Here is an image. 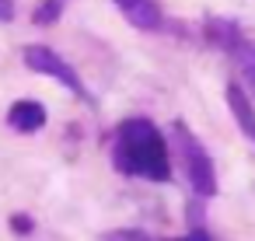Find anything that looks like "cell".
I'll return each mask as SVG.
<instances>
[{
  "label": "cell",
  "instance_id": "6da1fadb",
  "mask_svg": "<svg viewBox=\"0 0 255 241\" xmlns=\"http://www.w3.org/2000/svg\"><path fill=\"white\" fill-rule=\"evenodd\" d=\"M112 168L129 178H147V182H171V154L168 140L150 119H123L116 126L112 140Z\"/></svg>",
  "mask_w": 255,
  "mask_h": 241
},
{
  "label": "cell",
  "instance_id": "7a4b0ae2",
  "mask_svg": "<svg viewBox=\"0 0 255 241\" xmlns=\"http://www.w3.org/2000/svg\"><path fill=\"white\" fill-rule=\"evenodd\" d=\"M168 140H171V150H168V154L178 161V168H182V175L189 178L192 192L203 196V199L217 196V168H213L206 147L192 136V129H189L185 122H175Z\"/></svg>",
  "mask_w": 255,
  "mask_h": 241
},
{
  "label": "cell",
  "instance_id": "3957f363",
  "mask_svg": "<svg viewBox=\"0 0 255 241\" xmlns=\"http://www.w3.org/2000/svg\"><path fill=\"white\" fill-rule=\"evenodd\" d=\"M206 35H210V42H213L217 49H224V53L238 63V70L245 74V81H248L252 91H255V42H252L234 21H220V18H213V21L206 25Z\"/></svg>",
  "mask_w": 255,
  "mask_h": 241
},
{
  "label": "cell",
  "instance_id": "277c9868",
  "mask_svg": "<svg viewBox=\"0 0 255 241\" xmlns=\"http://www.w3.org/2000/svg\"><path fill=\"white\" fill-rule=\"evenodd\" d=\"M21 60H25V67L32 70V74H46V77H53L56 84H63L67 91H74V95H88L84 91V81H81V74L60 56V53H53L49 46H25V53H21Z\"/></svg>",
  "mask_w": 255,
  "mask_h": 241
},
{
  "label": "cell",
  "instance_id": "5b68a950",
  "mask_svg": "<svg viewBox=\"0 0 255 241\" xmlns=\"http://www.w3.org/2000/svg\"><path fill=\"white\" fill-rule=\"evenodd\" d=\"M116 7L140 32H161L164 28V14H161L157 0H116Z\"/></svg>",
  "mask_w": 255,
  "mask_h": 241
},
{
  "label": "cell",
  "instance_id": "8992f818",
  "mask_svg": "<svg viewBox=\"0 0 255 241\" xmlns=\"http://www.w3.org/2000/svg\"><path fill=\"white\" fill-rule=\"evenodd\" d=\"M46 119H49V112H46V105L35 102V98H18V102L7 109V126H11L14 133H39V129L46 126Z\"/></svg>",
  "mask_w": 255,
  "mask_h": 241
},
{
  "label": "cell",
  "instance_id": "52a82bcc",
  "mask_svg": "<svg viewBox=\"0 0 255 241\" xmlns=\"http://www.w3.org/2000/svg\"><path fill=\"white\" fill-rule=\"evenodd\" d=\"M227 109H231V116L238 119V126L245 129V136L255 143V109H252V102H248V95L241 91V84H227Z\"/></svg>",
  "mask_w": 255,
  "mask_h": 241
},
{
  "label": "cell",
  "instance_id": "ba28073f",
  "mask_svg": "<svg viewBox=\"0 0 255 241\" xmlns=\"http://www.w3.org/2000/svg\"><path fill=\"white\" fill-rule=\"evenodd\" d=\"M60 11H63L60 0H42V4L32 11V21H35V25H53V21L60 18Z\"/></svg>",
  "mask_w": 255,
  "mask_h": 241
},
{
  "label": "cell",
  "instance_id": "9c48e42d",
  "mask_svg": "<svg viewBox=\"0 0 255 241\" xmlns=\"http://www.w3.org/2000/svg\"><path fill=\"white\" fill-rule=\"evenodd\" d=\"M11 227H14V234H21V238H25V234H32V231H35V220H32L28 213H14V217H11Z\"/></svg>",
  "mask_w": 255,
  "mask_h": 241
},
{
  "label": "cell",
  "instance_id": "30bf717a",
  "mask_svg": "<svg viewBox=\"0 0 255 241\" xmlns=\"http://www.w3.org/2000/svg\"><path fill=\"white\" fill-rule=\"evenodd\" d=\"M109 241H150L143 231H116V234H109Z\"/></svg>",
  "mask_w": 255,
  "mask_h": 241
},
{
  "label": "cell",
  "instance_id": "8fae6325",
  "mask_svg": "<svg viewBox=\"0 0 255 241\" xmlns=\"http://www.w3.org/2000/svg\"><path fill=\"white\" fill-rule=\"evenodd\" d=\"M14 18V0H0V21H11Z\"/></svg>",
  "mask_w": 255,
  "mask_h": 241
},
{
  "label": "cell",
  "instance_id": "7c38bea8",
  "mask_svg": "<svg viewBox=\"0 0 255 241\" xmlns=\"http://www.w3.org/2000/svg\"><path fill=\"white\" fill-rule=\"evenodd\" d=\"M185 241H210V238H206V234H203V231H199V227H196V231H192V234H189V238H185Z\"/></svg>",
  "mask_w": 255,
  "mask_h": 241
}]
</instances>
